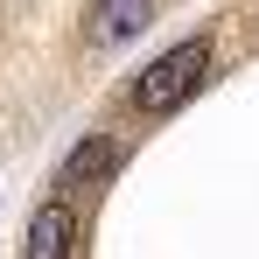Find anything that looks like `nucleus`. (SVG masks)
I'll list each match as a JSON object with an SVG mask.
<instances>
[{"instance_id":"3","label":"nucleus","mask_w":259,"mask_h":259,"mask_svg":"<svg viewBox=\"0 0 259 259\" xmlns=\"http://www.w3.org/2000/svg\"><path fill=\"white\" fill-rule=\"evenodd\" d=\"M147 14H154V0H98V7H91V42L98 49L126 42V35L147 28Z\"/></svg>"},{"instance_id":"4","label":"nucleus","mask_w":259,"mask_h":259,"mask_svg":"<svg viewBox=\"0 0 259 259\" xmlns=\"http://www.w3.org/2000/svg\"><path fill=\"white\" fill-rule=\"evenodd\" d=\"M112 161H119V147L91 140V147H77V154L63 161V182H98V175H112Z\"/></svg>"},{"instance_id":"2","label":"nucleus","mask_w":259,"mask_h":259,"mask_svg":"<svg viewBox=\"0 0 259 259\" xmlns=\"http://www.w3.org/2000/svg\"><path fill=\"white\" fill-rule=\"evenodd\" d=\"M70 238H77V217H70V203H42V210H35V224H28V245H21V259H70Z\"/></svg>"},{"instance_id":"1","label":"nucleus","mask_w":259,"mask_h":259,"mask_svg":"<svg viewBox=\"0 0 259 259\" xmlns=\"http://www.w3.org/2000/svg\"><path fill=\"white\" fill-rule=\"evenodd\" d=\"M203 70H210V35H189V42H175L168 56H154V63L140 70V84H133V112H147V119L175 112L189 91L203 84Z\"/></svg>"}]
</instances>
